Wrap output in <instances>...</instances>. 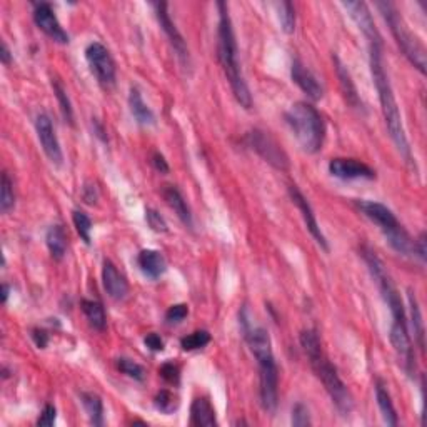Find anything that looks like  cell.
I'll return each instance as SVG.
<instances>
[{
  "mask_svg": "<svg viewBox=\"0 0 427 427\" xmlns=\"http://www.w3.org/2000/svg\"><path fill=\"white\" fill-rule=\"evenodd\" d=\"M359 211H361L367 219H371L376 225H379L380 233L384 234L385 240H388L390 247L394 249L401 256H412L414 254V240L394 212L384 204L374 202V201H356Z\"/></svg>",
  "mask_w": 427,
  "mask_h": 427,
  "instance_id": "6",
  "label": "cell"
},
{
  "mask_svg": "<svg viewBox=\"0 0 427 427\" xmlns=\"http://www.w3.org/2000/svg\"><path fill=\"white\" fill-rule=\"evenodd\" d=\"M154 11H156V17H157L159 25H161L163 34L167 35V39H169L172 47H174V51L177 54V57H179L180 63H182L184 67H190V57H189L187 44H185L182 34L177 30L175 24L171 19L169 4H166V2L154 4Z\"/></svg>",
  "mask_w": 427,
  "mask_h": 427,
  "instance_id": "10",
  "label": "cell"
},
{
  "mask_svg": "<svg viewBox=\"0 0 427 427\" xmlns=\"http://www.w3.org/2000/svg\"><path fill=\"white\" fill-rule=\"evenodd\" d=\"M376 7L379 8L380 16L384 17L385 24L389 25L390 34L394 35L396 42L401 49L407 61L416 67L421 74H426V49L424 45L419 42L416 35L407 29L406 22H404L402 16L399 13L397 7L392 2H377Z\"/></svg>",
  "mask_w": 427,
  "mask_h": 427,
  "instance_id": "7",
  "label": "cell"
},
{
  "mask_svg": "<svg viewBox=\"0 0 427 427\" xmlns=\"http://www.w3.org/2000/svg\"><path fill=\"white\" fill-rule=\"evenodd\" d=\"M162 195H163V201H166L167 206L175 212V216L179 217L180 222H182L187 229L192 230L194 229L192 212H190L189 204L185 201L184 195L180 194V190L174 187V185H166V189L162 190Z\"/></svg>",
  "mask_w": 427,
  "mask_h": 427,
  "instance_id": "20",
  "label": "cell"
},
{
  "mask_svg": "<svg viewBox=\"0 0 427 427\" xmlns=\"http://www.w3.org/2000/svg\"><path fill=\"white\" fill-rule=\"evenodd\" d=\"M190 424L192 426H217L216 409L207 397H195L190 406Z\"/></svg>",
  "mask_w": 427,
  "mask_h": 427,
  "instance_id": "22",
  "label": "cell"
},
{
  "mask_svg": "<svg viewBox=\"0 0 427 427\" xmlns=\"http://www.w3.org/2000/svg\"><path fill=\"white\" fill-rule=\"evenodd\" d=\"M414 254L421 259L422 262L426 261L427 251H426V234L424 233L419 235V239L414 240Z\"/></svg>",
  "mask_w": 427,
  "mask_h": 427,
  "instance_id": "43",
  "label": "cell"
},
{
  "mask_svg": "<svg viewBox=\"0 0 427 427\" xmlns=\"http://www.w3.org/2000/svg\"><path fill=\"white\" fill-rule=\"evenodd\" d=\"M342 6L347 8L349 16L352 17V20L356 22L359 30L364 34V37L367 39L369 45L372 44H383V37H380L379 30L374 24V19H372V13L367 7V4L364 2H342Z\"/></svg>",
  "mask_w": 427,
  "mask_h": 427,
  "instance_id": "16",
  "label": "cell"
},
{
  "mask_svg": "<svg viewBox=\"0 0 427 427\" xmlns=\"http://www.w3.org/2000/svg\"><path fill=\"white\" fill-rule=\"evenodd\" d=\"M187 316H189V307L185 306V304H175V306L167 309L166 321H167V324H171V326L180 324V322H182Z\"/></svg>",
  "mask_w": 427,
  "mask_h": 427,
  "instance_id": "37",
  "label": "cell"
},
{
  "mask_svg": "<svg viewBox=\"0 0 427 427\" xmlns=\"http://www.w3.org/2000/svg\"><path fill=\"white\" fill-rule=\"evenodd\" d=\"M72 221H74L75 230L80 235V239L90 245V242H92V235H90L92 234V221H90V217L82 211H74L72 212Z\"/></svg>",
  "mask_w": 427,
  "mask_h": 427,
  "instance_id": "31",
  "label": "cell"
},
{
  "mask_svg": "<svg viewBox=\"0 0 427 427\" xmlns=\"http://www.w3.org/2000/svg\"><path fill=\"white\" fill-rule=\"evenodd\" d=\"M35 130H37L39 142L42 145L45 156H47V159L54 166L61 167L63 162L62 147L56 135V130H54L51 117H49L47 113H39L37 119H35Z\"/></svg>",
  "mask_w": 427,
  "mask_h": 427,
  "instance_id": "12",
  "label": "cell"
},
{
  "mask_svg": "<svg viewBox=\"0 0 427 427\" xmlns=\"http://www.w3.org/2000/svg\"><path fill=\"white\" fill-rule=\"evenodd\" d=\"M219 8V27H217V57L224 70L225 79L229 82L230 89L235 101L240 104V107L251 109L252 107V95L251 90L247 87V82H245L242 75V69H240L239 62V47L237 40H235L234 34V25L230 20L229 8L227 4L219 2L217 4Z\"/></svg>",
  "mask_w": 427,
  "mask_h": 427,
  "instance_id": "4",
  "label": "cell"
},
{
  "mask_svg": "<svg viewBox=\"0 0 427 427\" xmlns=\"http://www.w3.org/2000/svg\"><path fill=\"white\" fill-rule=\"evenodd\" d=\"M52 89H54V94H56V97H57L58 107H61L63 120H66L67 124L74 125V109H72L70 99H69V95H67L66 89H63V85L58 80H52Z\"/></svg>",
  "mask_w": 427,
  "mask_h": 427,
  "instance_id": "30",
  "label": "cell"
},
{
  "mask_svg": "<svg viewBox=\"0 0 427 427\" xmlns=\"http://www.w3.org/2000/svg\"><path fill=\"white\" fill-rule=\"evenodd\" d=\"M209 342H211V334H209L207 330H195V333L182 338V340H180V347H182L184 351L192 352L199 351V349H204Z\"/></svg>",
  "mask_w": 427,
  "mask_h": 427,
  "instance_id": "32",
  "label": "cell"
},
{
  "mask_svg": "<svg viewBox=\"0 0 427 427\" xmlns=\"http://www.w3.org/2000/svg\"><path fill=\"white\" fill-rule=\"evenodd\" d=\"M2 289H4V290H2V301H4V304H6V302H7V299H8V292H11V287H8L7 284H4V285H2Z\"/></svg>",
  "mask_w": 427,
  "mask_h": 427,
  "instance_id": "47",
  "label": "cell"
},
{
  "mask_svg": "<svg viewBox=\"0 0 427 427\" xmlns=\"http://www.w3.org/2000/svg\"><path fill=\"white\" fill-rule=\"evenodd\" d=\"M290 77L297 84V87L302 90L312 101H321L324 95V87L319 82V79L314 75V72L309 70L299 58H294L292 66H290Z\"/></svg>",
  "mask_w": 427,
  "mask_h": 427,
  "instance_id": "17",
  "label": "cell"
},
{
  "mask_svg": "<svg viewBox=\"0 0 427 427\" xmlns=\"http://www.w3.org/2000/svg\"><path fill=\"white\" fill-rule=\"evenodd\" d=\"M333 61H334L335 74H338V79H339V84H340V90H342L344 99H346V102L352 109L362 111V109H364V106H362L361 97H359L357 87H356V84H354V80H352V77H351V72L347 70V67L344 66L342 61H340V58L338 56H334Z\"/></svg>",
  "mask_w": 427,
  "mask_h": 427,
  "instance_id": "19",
  "label": "cell"
},
{
  "mask_svg": "<svg viewBox=\"0 0 427 427\" xmlns=\"http://www.w3.org/2000/svg\"><path fill=\"white\" fill-rule=\"evenodd\" d=\"M32 339H34L35 346L39 349H45V346L49 344V334L42 329H34L32 330Z\"/></svg>",
  "mask_w": 427,
  "mask_h": 427,
  "instance_id": "42",
  "label": "cell"
},
{
  "mask_svg": "<svg viewBox=\"0 0 427 427\" xmlns=\"http://www.w3.org/2000/svg\"><path fill=\"white\" fill-rule=\"evenodd\" d=\"M279 22L285 34H292L295 30V8L290 2H280L276 6Z\"/></svg>",
  "mask_w": 427,
  "mask_h": 427,
  "instance_id": "33",
  "label": "cell"
},
{
  "mask_svg": "<svg viewBox=\"0 0 427 427\" xmlns=\"http://www.w3.org/2000/svg\"><path fill=\"white\" fill-rule=\"evenodd\" d=\"M34 22H35V25H37L39 29L42 30L45 35H47V37H51L54 40V42L63 44V45L70 42L69 34L63 30V27L61 25V22H58L51 4H47V2L35 4Z\"/></svg>",
  "mask_w": 427,
  "mask_h": 427,
  "instance_id": "11",
  "label": "cell"
},
{
  "mask_svg": "<svg viewBox=\"0 0 427 427\" xmlns=\"http://www.w3.org/2000/svg\"><path fill=\"white\" fill-rule=\"evenodd\" d=\"M407 302H409V311H411V324L414 329V338L419 344V347L424 351V321H422V314L419 309V302H417L416 292H412L411 289L407 290Z\"/></svg>",
  "mask_w": 427,
  "mask_h": 427,
  "instance_id": "28",
  "label": "cell"
},
{
  "mask_svg": "<svg viewBox=\"0 0 427 427\" xmlns=\"http://www.w3.org/2000/svg\"><path fill=\"white\" fill-rule=\"evenodd\" d=\"M13 207H16L13 182L7 172H2V180H0V211H2V214H8Z\"/></svg>",
  "mask_w": 427,
  "mask_h": 427,
  "instance_id": "29",
  "label": "cell"
},
{
  "mask_svg": "<svg viewBox=\"0 0 427 427\" xmlns=\"http://www.w3.org/2000/svg\"><path fill=\"white\" fill-rule=\"evenodd\" d=\"M294 137L307 154H317L324 145L326 125L319 111L307 102H295L284 116Z\"/></svg>",
  "mask_w": 427,
  "mask_h": 427,
  "instance_id": "5",
  "label": "cell"
},
{
  "mask_svg": "<svg viewBox=\"0 0 427 427\" xmlns=\"http://www.w3.org/2000/svg\"><path fill=\"white\" fill-rule=\"evenodd\" d=\"M159 372H161V376L169 384H179L180 371H179V367H177L175 364H172V362H167V364H163Z\"/></svg>",
  "mask_w": 427,
  "mask_h": 427,
  "instance_id": "39",
  "label": "cell"
},
{
  "mask_svg": "<svg viewBox=\"0 0 427 427\" xmlns=\"http://www.w3.org/2000/svg\"><path fill=\"white\" fill-rule=\"evenodd\" d=\"M0 61L4 66H11L12 63V52L6 42H2V52H0Z\"/></svg>",
  "mask_w": 427,
  "mask_h": 427,
  "instance_id": "45",
  "label": "cell"
},
{
  "mask_svg": "<svg viewBox=\"0 0 427 427\" xmlns=\"http://www.w3.org/2000/svg\"><path fill=\"white\" fill-rule=\"evenodd\" d=\"M376 399H377V406L380 409V414H383V419L385 424L389 426H397L399 424V417L396 412V407H394L392 397H390L388 388L383 380H377L376 383Z\"/></svg>",
  "mask_w": 427,
  "mask_h": 427,
  "instance_id": "24",
  "label": "cell"
},
{
  "mask_svg": "<svg viewBox=\"0 0 427 427\" xmlns=\"http://www.w3.org/2000/svg\"><path fill=\"white\" fill-rule=\"evenodd\" d=\"M289 195H290V201H292L295 204V207L301 211L302 219H304V222H306L307 230L311 233L312 237L316 239V242L319 244L326 252L329 251V244H327L326 235L322 234L319 222H317V219H316V214H314V211H312V206L309 204L306 195H304L301 190H299L297 185H289Z\"/></svg>",
  "mask_w": 427,
  "mask_h": 427,
  "instance_id": "15",
  "label": "cell"
},
{
  "mask_svg": "<svg viewBox=\"0 0 427 427\" xmlns=\"http://www.w3.org/2000/svg\"><path fill=\"white\" fill-rule=\"evenodd\" d=\"M102 285L109 297L113 301H124L129 294V283L117 269V266L109 259H106L102 264Z\"/></svg>",
  "mask_w": 427,
  "mask_h": 427,
  "instance_id": "18",
  "label": "cell"
},
{
  "mask_svg": "<svg viewBox=\"0 0 427 427\" xmlns=\"http://www.w3.org/2000/svg\"><path fill=\"white\" fill-rule=\"evenodd\" d=\"M84 201L87 204H95L97 201V194H95V185H85L84 189Z\"/></svg>",
  "mask_w": 427,
  "mask_h": 427,
  "instance_id": "46",
  "label": "cell"
},
{
  "mask_svg": "<svg viewBox=\"0 0 427 427\" xmlns=\"http://www.w3.org/2000/svg\"><path fill=\"white\" fill-rule=\"evenodd\" d=\"M369 63H371V74L374 80L376 90L379 94L380 111H383L385 127H388L390 139L396 144L397 151L402 154L406 162L412 163V152L409 147L406 130L402 125V117L399 112L396 95H394L392 85H390L389 75L385 72V62L383 56V44H372L369 45Z\"/></svg>",
  "mask_w": 427,
  "mask_h": 427,
  "instance_id": "1",
  "label": "cell"
},
{
  "mask_svg": "<svg viewBox=\"0 0 427 427\" xmlns=\"http://www.w3.org/2000/svg\"><path fill=\"white\" fill-rule=\"evenodd\" d=\"M85 58H87L90 70H92L95 79L102 87L111 89L116 85V62H113L106 45L101 42L89 44L87 49H85Z\"/></svg>",
  "mask_w": 427,
  "mask_h": 427,
  "instance_id": "9",
  "label": "cell"
},
{
  "mask_svg": "<svg viewBox=\"0 0 427 427\" xmlns=\"http://www.w3.org/2000/svg\"><path fill=\"white\" fill-rule=\"evenodd\" d=\"M290 422H292V426L295 427H306L311 426V414H309V409L307 406H304L302 402L295 404L292 407V416H290Z\"/></svg>",
  "mask_w": 427,
  "mask_h": 427,
  "instance_id": "36",
  "label": "cell"
},
{
  "mask_svg": "<svg viewBox=\"0 0 427 427\" xmlns=\"http://www.w3.org/2000/svg\"><path fill=\"white\" fill-rule=\"evenodd\" d=\"M56 417H57V409H56V406H52V404H47V406L44 407L42 414H40V417H39L37 426L51 427V426L56 424Z\"/></svg>",
  "mask_w": 427,
  "mask_h": 427,
  "instance_id": "40",
  "label": "cell"
},
{
  "mask_svg": "<svg viewBox=\"0 0 427 427\" xmlns=\"http://www.w3.org/2000/svg\"><path fill=\"white\" fill-rule=\"evenodd\" d=\"M45 244L54 261H62L67 254V234L62 225H51L45 234Z\"/></svg>",
  "mask_w": 427,
  "mask_h": 427,
  "instance_id": "25",
  "label": "cell"
},
{
  "mask_svg": "<svg viewBox=\"0 0 427 427\" xmlns=\"http://www.w3.org/2000/svg\"><path fill=\"white\" fill-rule=\"evenodd\" d=\"M144 344L154 352H162L163 351V340L161 339V335L156 334V333L145 335Z\"/></svg>",
  "mask_w": 427,
  "mask_h": 427,
  "instance_id": "41",
  "label": "cell"
},
{
  "mask_svg": "<svg viewBox=\"0 0 427 427\" xmlns=\"http://www.w3.org/2000/svg\"><path fill=\"white\" fill-rule=\"evenodd\" d=\"M390 344H392L394 351H396L397 357L401 359L404 369L409 376H414L416 372V354L414 347H412L411 338L407 333V324L404 322H392L390 326Z\"/></svg>",
  "mask_w": 427,
  "mask_h": 427,
  "instance_id": "13",
  "label": "cell"
},
{
  "mask_svg": "<svg viewBox=\"0 0 427 427\" xmlns=\"http://www.w3.org/2000/svg\"><path fill=\"white\" fill-rule=\"evenodd\" d=\"M154 404H156V407L161 412H163V414H172V412L177 409V406H179L177 397L171 392V390H166V389L161 390V392L157 394L156 399H154Z\"/></svg>",
  "mask_w": 427,
  "mask_h": 427,
  "instance_id": "35",
  "label": "cell"
},
{
  "mask_svg": "<svg viewBox=\"0 0 427 427\" xmlns=\"http://www.w3.org/2000/svg\"><path fill=\"white\" fill-rule=\"evenodd\" d=\"M247 144L259 157H262L269 166L280 172H287L290 169V161L287 154L280 144L272 137L269 132L261 129H254L247 134Z\"/></svg>",
  "mask_w": 427,
  "mask_h": 427,
  "instance_id": "8",
  "label": "cell"
},
{
  "mask_svg": "<svg viewBox=\"0 0 427 427\" xmlns=\"http://www.w3.org/2000/svg\"><path fill=\"white\" fill-rule=\"evenodd\" d=\"M80 401L85 412H87L90 424L104 426V402L101 396H97L95 392H82Z\"/></svg>",
  "mask_w": 427,
  "mask_h": 427,
  "instance_id": "27",
  "label": "cell"
},
{
  "mask_svg": "<svg viewBox=\"0 0 427 427\" xmlns=\"http://www.w3.org/2000/svg\"><path fill=\"white\" fill-rule=\"evenodd\" d=\"M301 346L306 352L311 364L312 371L316 372L317 379L321 380L324 389L329 394L330 401L335 406V409L340 412V416H349L352 412L354 401L351 396V390L340 379L338 369L333 362L326 356L324 349H322V342L319 339L316 329H306L301 333Z\"/></svg>",
  "mask_w": 427,
  "mask_h": 427,
  "instance_id": "3",
  "label": "cell"
},
{
  "mask_svg": "<svg viewBox=\"0 0 427 427\" xmlns=\"http://www.w3.org/2000/svg\"><path fill=\"white\" fill-rule=\"evenodd\" d=\"M145 221H147L149 227H151L154 233H167L166 219H163L157 211H154V209H147V211H145Z\"/></svg>",
  "mask_w": 427,
  "mask_h": 427,
  "instance_id": "38",
  "label": "cell"
},
{
  "mask_svg": "<svg viewBox=\"0 0 427 427\" xmlns=\"http://www.w3.org/2000/svg\"><path fill=\"white\" fill-rule=\"evenodd\" d=\"M137 264L140 271H142V274L152 280L162 277L167 271L166 259H163L161 252L154 251V249H144V251H140L137 256Z\"/></svg>",
  "mask_w": 427,
  "mask_h": 427,
  "instance_id": "21",
  "label": "cell"
},
{
  "mask_svg": "<svg viewBox=\"0 0 427 427\" xmlns=\"http://www.w3.org/2000/svg\"><path fill=\"white\" fill-rule=\"evenodd\" d=\"M152 163H154V167H156V171L161 172V174H167V172H169V163H167V161L163 159L162 154H159V152L154 154Z\"/></svg>",
  "mask_w": 427,
  "mask_h": 427,
  "instance_id": "44",
  "label": "cell"
},
{
  "mask_svg": "<svg viewBox=\"0 0 427 427\" xmlns=\"http://www.w3.org/2000/svg\"><path fill=\"white\" fill-rule=\"evenodd\" d=\"M129 107L132 112L134 119L139 122L140 125H152L156 122V116H154L152 109L144 102L142 94L137 87H130L129 92Z\"/></svg>",
  "mask_w": 427,
  "mask_h": 427,
  "instance_id": "23",
  "label": "cell"
},
{
  "mask_svg": "<svg viewBox=\"0 0 427 427\" xmlns=\"http://www.w3.org/2000/svg\"><path fill=\"white\" fill-rule=\"evenodd\" d=\"M330 175L338 177L342 180H354V179H376L374 169L364 162L357 161V159H346V157H335L329 162Z\"/></svg>",
  "mask_w": 427,
  "mask_h": 427,
  "instance_id": "14",
  "label": "cell"
},
{
  "mask_svg": "<svg viewBox=\"0 0 427 427\" xmlns=\"http://www.w3.org/2000/svg\"><path fill=\"white\" fill-rule=\"evenodd\" d=\"M117 369H119L122 374H125L127 377H130V379L139 380V383H142L145 379V371L144 367L137 364V362L132 361V359H127V357H119L117 359Z\"/></svg>",
  "mask_w": 427,
  "mask_h": 427,
  "instance_id": "34",
  "label": "cell"
},
{
  "mask_svg": "<svg viewBox=\"0 0 427 427\" xmlns=\"http://www.w3.org/2000/svg\"><path fill=\"white\" fill-rule=\"evenodd\" d=\"M80 307H82V311H84L85 317H87L89 324L92 326L95 330H99V333L106 330L107 316H106V311H104V306L101 302L84 299V301L80 302Z\"/></svg>",
  "mask_w": 427,
  "mask_h": 427,
  "instance_id": "26",
  "label": "cell"
},
{
  "mask_svg": "<svg viewBox=\"0 0 427 427\" xmlns=\"http://www.w3.org/2000/svg\"><path fill=\"white\" fill-rule=\"evenodd\" d=\"M244 338L259 366V399L267 412H274L279 402V369L272 352L271 335L264 327L254 326L242 316Z\"/></svg>",
  "mask_w": 427,
  "mask_h": 427,
  "instance_id": "2",
  "label": "cell"
}]
</instances>
